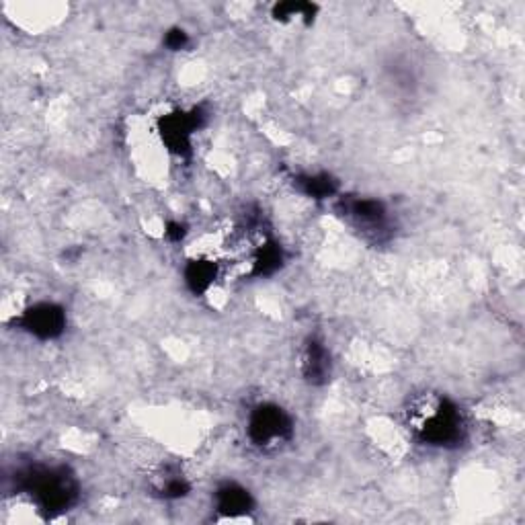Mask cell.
Wrapping results in <instances>:
<instances>
[{
    "instance_id": "11",
    "label": "cell",
    "mask_w": 525,
    "mask_h": 525,
    "mask_svg": "<svg viewBox=\"0 0 525 525\" xmlns=\"http://www.w3.org/2000/svg\"><path fill=\"white\" fill-rule=\"evenodd\" d=\"M316 5L310 3H279L273 7V17L279 23H290L294 19H302L306 23H310L316 15Z\"/></svg>"
},
{
    "instance_id": "2",
    "label": "cell",
    "mask_w": 525,
    "mask_h": 525,
    "mask_svg": "<svg viewBox=\"0 0 525 525\" xmlns=\"http://www.w3.org/2000/svg\"><path fill=\"white\" fill-rule=\"evenodd\" d=\"M23 495H29L31 503L39 507V511L60 513L66 511L78 495L76 478L62 466H35L25 472L21 478Z\"/></svg>"
},
{
    "instance_id": "7",
    "label": "cell",
    "mask_w": 525,
    "mask_h": 525,
    "mask_svg": "<svg viewBox=\"0 0 525 525\" xmlns=\"http://www.w3.org/2000/svg\"><path fill=\"white\" fill-rule=\"evenodd\" d=\"M331 374L333 361L329 349L325 347V343L310 339L302 353V376L306 378V382L320 386L331 380Z\"/></svg>"
},
{
    "instance_id": "8",
    "label": "cell",
    "mask_w": 525,
    "mask_h": 525,
    "mask_svg": "<svg viewBox=\"0 0 525 525\" xmlns=\"http://www.w3.org/2000/svg\"><path fill=\"white\" fill-rule=\"evenodd\" d=\"M214 499H216V511L228 519L247 517L255 507L251 493L236 482L222 484V487L216 491Z\"/></svg>"
},
{
    "instance_id": "4",
    "label": "cell",
    "mask_w": 525,
    "mask_h": 525,
    "mask_svg": "<svg viewBox=\"0 0 525 525\" xmlns=\"http://www.w3.org/2000/svg\"><path fill=\"white\" fill-rule=\"evenodd\" d=\"M15 322L23 333L39 341H54L64 335L68 316L66 310L56 302H37L23 310V314L15 318Z\"/></svg>"
},
{
    "instance_id": "5",
    "label": "cell",
    "mask_w": 525,
    "mask_h": 525,
    "mask_svg": "<svg viewBox=\"0 0 525 525\" xmlns=\"http://www.w3.org/2000/svg\"><path fill=\"white\" fill-rule=\"evenodd\" d=\"M201 126V115L197 109L185 113L177 111L171 115H165L158 124V134L163 144L177 156H187L193 146V134Z\"/></svg>"
},
{
    "instance_id": "6",
    "label": "cell",
    "mask_w": 525,
    "mask_h": 525,
    "mask_svg": "<svg viewBox=\"0 0 525 525\" xmlns=\"http://www.w3.org/2000/svg\"><path fill=\"white\" fill-rule=\"evenodd\" d=\"M343 216L363 234L380 236L390 226V216L386 206L372 197L343 199Z\"/></svg>"
},
{
    "instance_id": "12",
    "label": "cell",
    "mask_w": 525,
    "mask_h": 525,
    "mask_svg": "<svg viewBox=\"0 0 525 525\" xmlns=\"http://www.w3.org/2000/svg\"><path fill=\"white\" fill-rule=\"evenodd\" d=\"M189 44H191V37H189V33H187L185 29H181V27L169 29L167 35H165V46H167L171 52H181V50H185Z\"/></svg>"
},
{
    "instance_id": "1",
    "label": "cell",
    "mask_w": 525,
    "mask_h": 525,
    "mask_svg": "<svg viewBox=\"0 0 525 525\" xmlns=\"http://www.w3.org/2000/svg\"><path fill=\"white\" fill-rule=\"evenodd\" d=\"M407 425L423 446L452 450L468 437L464 411L448 396L421 394L407 409Z\"/></svg>"
},
{
    "instance_id": "3",
    "label": "cell",
    "mask_w": 525,
    "mask_h": 525,
    "mask_svg": "<svg viewBox=\"0 0 525 525\" xmlns=\"http://www.w3.org/2000/svg\"><path fill=\"white\" fill-rule=\"evenodd\" d=\"M247 435L253 446L261 452H275L284 448L294 437V421L288 411L273 402H261L247 421Z\"/></svg>"
},
{
    "instance_id": "9",
    "label": "cell",
    "mask_w": 525,
    "mask_h": 525,
    "mask_svg": "<svg viewBox=\"0 0 525 525\" xmlns=\"http://www.w3.org/2000/svg\"><path fill=\"white\" fill-rule=\"evenodd\" d=\"M220 277V265L212 259H193L185 267V284L195 296H204L212 290Z\"/></svg>"
},
{
    "instance_id": "10",
    "label": "cell",
    "mask_w": 525,
    "mask_h": 525,
    "mask_svg": "<svg viewBox=\"0 0 525 525\" xmlns=\"http://www.w3.org/2000/svg\"><path fill=\"white\" fill-rule=\"evenodd\" d=\"M296 183L312 199H329L337 193V181H333V177H329L325 173L322 175H304Z\"/></svg>"
}]
</instances>
